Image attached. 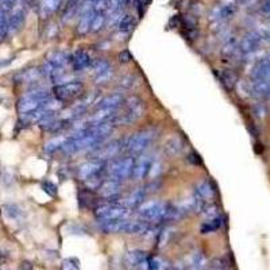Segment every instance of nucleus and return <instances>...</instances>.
<instances>
[{
    "label": "nucleus",
    "mask_w": 270,
    "mask_h": 270,
    "mask_svg": "<svg viewBox=\"0 0 270 270\" xmlns=\"http://www.w3.org/2000/svg\"><path fill=\"white\" fill-rule=\"evenodd\" d=\"M223 224V217L219 215V216H215L212 219H207L204 221L203 224L200 226V232L201 234H211V232H215L221 227Z\"/></svg>",
    "instance_id": "nucleus-25"
},
{
    "label": "nucleus",
    "mask_w": 270,
    "mask_h": 270,
    "mask_svg": "<svg viewBox=\"0 0 270 270\" xmlns=\"http://www.w3.org/2000/svg\"><path fill=\"white\" fill-rule=\"evenodd\" d=\"M111 77H112V69H110V71L106 72V73H103V75L98 76V77H96V81H98V83H107Z\"/></svg>",
    "instance_id": "nucleus-44"
},
{
    "label": "nucleus",
    "mask_w": 270,
    "mask_h": 270,
    "mask_svg": "<svg viewBox=\"0 0 270 270\" xmlns=\"http://www.w3.org/2000/svg\"><path fill=\"white\" fill-rule=\"evenodd\" d=\"M188 162H189L190 165H193V166H200V165H203L201 157H200L196 151H192V153L188 155Z\"/></svg>",
    "instance_id": "nucleus-41"
},
{
    "label": "nucleus",
    "mask_w": 270,
    "mask_h": 270,
    "mask_svg": "<svg viewBox=\"0 0 270 270\" xmlns=\"http://www.w3.org/2000/svg\"><path fill=\"white\" fill-rule=\"evenodd\" d=\"M95 216L98 217L99 221H112L127 219L130 215V209L124 207L123 204L119 203H104L95 207Z\"/></svg>",
    "instance_id": "nucleus-4"
},
{
    "label": "nucleus",
    "mask_w": 270,
    "mask_h": 270,
    "mask_svg": "<svg viewBox=\"0 0 270 270\" xmlns=\"http://www.w3.org/2000/svg\"><path fill=\"white\" fill-rule=\"evenodd\" d=\"M79 203H80L81 208H93L95 209V203H96V199H95V196L91 190L83 189L79 192Z\"/></svg>",
    "instance_id": "nucleus-27"
},
{
    "label": "nucleus",
    "mask_w": 270,
    "mask_h": 270,
    "mask_svg": "<svg viewBox=\"0 0 270 270\" xmlns=\"http://www.w3.org/2000/svg\"><path fill=\"white\" fill-rule=\"evenodd\" d=\"M147 252L143 251V250H131L126 254V261L129 263L130 266H133V267H141L145 261L147 259Z\"/></svg>",
    "instance_id": "nucleus-19"
},
{
    "label": "nucleus",
    "mask_w": 270,
    "mask_h": 270,
    "mask_svg": "<svg viewBox=\"0 0 270 270\" xmlns=\"http://www.w3.org/2000/svg\"><path fill=\"white\" fill-rule=\"evenodd\" d=\"M169 204L164 201H147L137 208V216L142 221H162Z\"/></svg>",
    "instance_id": "nucleus-5"
},
{
    "label": "nucleus",
    "mask_w": 270,
    "mask_h": 270,
    "mask_svg": "<svg viewBox=\"0 0 270 270\" xmlns=\"http://www.w3.org/2000/svg\"><path fill=\"white\" fill-rule=\"evenodd\" d=\"M50 103H52V93L44 87H36L19 99L17 110L21 116H26L42 108H46Z\"/></svg>",
    "instance_id": "nucleus-1"
},
{
    "label": "nucleus",
    "mask_w": 270,
    "mask_h": 270,
    "mask_svg": "<svg viewBox=\"0 0 270 270\" xmlns=\"http://www.w3.org/2000/svg\"><path fill=\"white\" fill-rule=\"evenodd\" d=\"M154 164V160L151 158L150 155H143V157H139L138 161L135 160V168H134L133 177L135 178H142L147 177L150 174L151 166Z\"/></svg>",
    "instance_id": "nucleus-13"
},
{
    "label": "nucleus",
    "mask_w": 270,
    "mask_h": 270,
    "mask_svg": "<svg viewBox=\"0 0 270 270\" xmlns=\"http://www.w3.org/2000/svg\"><path fill=\"white\" fill-rule=\"evenodd\" d=\"M41 186H42V189H44L50 197H57L58 189L56 184H53V182L49 181V180H44V181L41 182Z\"/></svg>",
    "instance_id": "nucleus-37"
},
{
    "label": "nucleus",
    "mask_w": 270,
    "mask_h": 270,
    "mask_svg": "<svg viewBox=\"0 0 270 270\" xmlns=\"http://www.w3.org/2000/svg\"><path fill=\"white\" fill-rule=\"evenodd\" d=\"M147 197V189L146 188H135V189L130 193L123 201L124 207H127L129 209H135L138 207H141L142 204L146 201Z\"/></svg>",
    "instance_id": "nucleus-14"
},
{
    "label": "nucleus",
    "mask_w": 270,
    "mask_h": 270,
    "mask_svg": "<svg viewBox=\"0 0 270 270\" xmlns=\"http://www.w3.org/2000/svg\"><path fill=\"white\" fill-rule=\"evenodd\" d=\"M9 34V17L7 14L0 11V42Z\"/></svg>",
    "instance_id": "nucleus-35"
},
{
    "label": "nucleus",
    "mask_w": 270,
    "mask_h": 270,
    "mask_svg": "<svg viewBox=\"0 0 270 270\" xmlns=\"http://www.w3.org/2000/svg\"><path fill=\"white\" fill-rule=\"evenodd\" d=\"M65 139L67 138H54V139H52V141H49L48 143H46V146H45V151L48 153V154H52V153H54V151H57L61 149L62 143L65 142Z\"/></svg>",
    "instance_id": "nucleus-33"
},
{
    "label": "nucleus",
    "mask_w": 270,
    "mask_h": 270,
    "mask_svg": "<svg viewBox=\"0 0 270 270\" xmlns=\"http://www.w3.org/2000/svg\"><path fill=\"white\" fill-rule=\"evenodd\" d=\"M193 195H196L199 199H201L205 204H209L212 201L213 196H215V189H213L212 182L211 181H203L200 182L199 185L196 186Z\"/></svg>",
    "instance_id": "nucleus-16"
},
{
    "label": "nucleus",
    "mask_w": 270,
    "mask_h": 270,
    "mask_svg": "<svg viewBox=\"0 0 270 270\" xmlns=\"http://www.w3.org/2000/svg\"><path fill=\"white\" fill-rule=\"evenodd\" d=\"M267 95H269V96H270V81H269V93H267Z\"/></svg>",
    "instance_id": "nucleus-46"
},
{
    "label": "nucleus",
    "mask_w": 270,
    "mask_h": 270,
    "mask_svg": "<svg viewBox=\"0 0 270 270\" xmlns=\"http://www.w3.org/2000/svg\"><path fill=\"white\" fill-rule=\"evenodd\" d=\"M217 79L220 80L221 85L227 89V91H232L235 87V83H236V77L232 72L230 71H221L216 72Z\"/></svg>",
    "instance_id": "nucleus-26"
},
{
    "label": "nucleus",
    "mask_w": 270,
    "mask_h": 270,
    "mask_svg": "<svg viewBox=\"0 0 270 270\" xmlns=\"http://www.w3.org/2000/svg\"><path fill=\"white\" fill-rule=\"evenodd\" d=\"M155 138L153 130H142L123 141V151H127L130 155H141L147 150Z\"/></svg>",
    "instance_id": "nucleus-3"
},
{
    "label": "nucleus",
    "mask_w": 270,
    "mask_h": 270,
    "mask_svg": "<svg viewBox=\"0 0 270 270\" xmlns=\"http://www.w3.org/2000/svg\"><path fill=\"white\" fill-rule=\"evenodd\" d=\"M182 150V141L178 137L170 138L164 146L165 154L168 157H176L177 154H180Z\"/></svg>",
    "instance_id": "nucleus-23"
},
{
    "label": "nucleus",
    "mask_w": 270,
    "mask_h": 270,
    "mask_svg": "<svg viewBox=\"0 0 270 270\" xmlns=\"http://www.w3.org/2000/svg\"><path fill=\"white\" fill-rule=\"evenodd\" d=\"M269 81L270 79H261V80L252 81V93L257 98H263L269 93Z\"/></svg>",
    "instance_id": "nucleus-28"
},
{
    "label": "nucleus",
    "mask_w": 270,
    "mask_h": 270,
    "mask_svg": "<svg viewBox=\"0 0 270 270\" xmlns=\"http://www.w3.org/2000/svg\"><path fill=\"white\" fill-rule=\"evenodd\" d=\"M46 61H49L54 67L62 68V69H64L67 64H71V56L65 53V52L58 50V52H53V53L50 54L49 58H48Z\"/></svg>",
    "instance_id": "nucleus-22"
},
{
    "label": "nucleus",
    "mask_w": 270,
    "mask_h": 270,
    "mask_svg": "<svg viewBox=\"0 0 270 270\" xmlns=\"http://www.w3.org/2000/svg\"><path fill=\"white\" fill-rule=\"evenodd\" d=\"M263 41L265 40L262 38L259 31H251V33L246 34V36L243 37V40L240 41L239 50L244 54L252 53V52H255V50L261 46Z\"/></svg>",
    "instance_id": "nucleus-9"
},
{
    "label": "nucleus",
    "mask_w": 270,
    "mask_h": 270,
    "mask_svg": "<svg viewBox=\"0 0 270 270\" xmlns=\"http://www.w3.org/2000/svg\"><path fill=\"white\" fill-rule=\"evenodd\" d=\"M25 19H26V11L23 9L22 6L21 7H15V9L10 13L9 17V33L10 34H15L18 33L21 29L25 25Z\"/></svg>",
    "instance_id": "nucleus-12"
},
{
    "label": "nucleus",
    "mask_w": 270,
    "mask_h": 270,
    "mask_svg": "<svg viewBox=\"0 0 270 270\" xmlns=\"http://www.w3.org/2000/svg\"><path fill=\"white\" fill-rule=\"evenodd\" d=\"M134 168H135V157L133 155H127L123 158H114L106 164L107 178L122 182L123 180L133 177Z\"/></svg>",
    "instance_id": "nucleus-2"
},
{
    "label": "nucleus",
    "mask_w": 270,
    "mask_h": 270,
    "mask_svg": "<svg viewBox=\"0 0 270 270\" xmlns=\"http://www.w3.org/2000/svg\"><path fill=\"white\" fill-rule=\"evenodd\" d=\"M106 172V162L103 161H96L91 160L88 162H85L79 168V177L80 180L85 181L87 178L92 177L95 174H99V173Z\"/></svg>",
    "instance_id": "nucleus-10"
},
{
    "label": "nucleus",
    "mask_w": 270,
    "mask_h": 270,
    "mask_svg": "<svg viewBox=\"0 0 270 270\" xmlns=\"http://www.w3.org/2000/svg\"><path fill=\"white\" fill-rule=\"evenodd\" d=\"M62 0H42L40 5V13L41 15L46 18L52 14H54L60 7H61Z\"/></svg>",
    "instance_id": "nucleus-24"
},
{
    "label": "nucleus",
    "mask_w": 270,
    "mask_h": 270,
    "mask_svg": "<svg viewBox=\"0 0 270 270\" xmlns=\"http://www.w3.org/2000/svg\"><path fill=\"white\" fill-rule=\"evenodd\" d=\"M134 25H135V21H134L133 17L131 15H124V17L120 18L119 23H118V29L124 34H127V33L133 30Z\"/></svg>",
    "instance_id": "nucleus-30"
},
{
    "label": "nucleus",
    "mask_w": 270,
    "mask_h": 270,
    "mask_svg": "<svg viewBox=\"0 0 270 270\" xmlns=\"http://www.w3.org/2000/svg\"><path fill=\"white\" fill-rule=\"evenodd\" d=\"M213 270H223V269H213Z\"/></svg>",
    "instance_id": "nucleus-48"
},
{
    "label": "nucleus",
    "mask_w": 270,
    "mask_h": 270,
    "mask_svg": "<svg viewBox=\"0 0 270 270\" xmlns=\"http://www.w3.org/2000/svg\"><path fill=\"white\" fill-rule=\"evenodd\" d=\"M134 80H135V77H134V76L127 75V76H124V77H122V79H120L119 84L118 85H119L120 88L126 91V89H130L131 87H133L134 83H135Z\"/></svg>",
    "instance_id": "nucleus-39"
},
{
    "label": "nucleus",
    "mask_w": 270,
    "mask_h": 270,
    "mask_svg": "<svg viewBox=\"0 0 270 270\" xmlns=\"http://www.w3.org/2000/svg\"><path fill=\"white\" fill-rule=\"evenodd\" d=\"M236 11V6L235 3H227V5H221L213 11V21L217 22H226L232 17Z\"/></svg>",
    "instance_id": "nucleus-17"
},
{
    "label": "nucleus",
    "mask_w": 270,
    "mask_h": 270,
    "mask_svg": "<svg viewBox=\"0 0 270 270\" xmlns=\"http://www.w3.org/2000/svg\"><path fill=\"white\" fill-rule=\"evenodd\" d=\"M124 103V96L122 93H111L107 95L96 104L98 110H118Z\"/></svg>",
    "instance_id": "nucleus-15"
},
{
    "label": "nucleus",
    "mask_w": 270,
    "mask_h": 270,
    "mask_svg": "<svg viewBox=\"0 0 270 270\" xmlns=\"http://www.w3.org/2000/svg\"><path fill=\"white\" fill-rule=\"evenodd\" d=\"M182 34H184V37H185L186 40L195 41L196 38L199 37V31L196 30V29H192V30H185Z\"/></svg>",
    "instance_id": "nucleus-43"
},
{
    "label": "nucleus",
    "mask_w": 270,
    "mask_h": 270,
    "mask_svg": "<svg viewBox=\"0 0 270 270\" xmlns=\"http://www.w3.org/2000/svg\"><path fill=\"white\" fill-rule=\"evenodd\" d=\"M120 188H122V182L107 178V180H104V181L102 182V185L99 186V190H100L103 197L108 200V203H112L114 199L119 197Z\"/></svg>",
    "instance_id": "nucleus-11"
},
{
    "label": "nucleus",
    "mask_w": 270,
    "mask_h": 270,
    "mask_svg": "<svg viewBox=\"0 0 270 270\" xmlns=\"http://www.w3.org/2000/svg\"><path fill=\"white\" fill-rule=\"evenodd\" d=\"M61 270H80L79 265H77V262L75 259H71V258H68V259H64L61 262Z\"/></svg>",
    "instance_id": "nucleus-40"
},
{
    "label": "nucleus",
    "mask_w": 270,
    "mask_h": 270,
    "mask_svg": "<svg viewBox=\"0 0 270 270\" xmlns=\"http://www.w3.org/2000/svg\"><path fill=\"white\" fill-rule=\"evenodd\" d=\"M18 0H0V11L9 15L15 7H17Z\"/></svg>",
    "instance_id": "nucleus-38"
},
{
    "label": "nucleus",
    "mask_w": 270,
    "mask_h": 270,
    "mask_svg": "<svg viewBox=\"0 0 270 270\" xmlns=\"http://www.w3.org/2000/svg\"><path fill=\"white\" fill-rule=\"evenodd\" d=\"M5 213L6 216H9L10 219H18L22 215V211H21V208H19L17 204H6Z\"/></svg>",
    "instance_id": "nucleus-34"
},
{
    "label": "nucleus",
    "mask_w": 270,
    "mask_h": 270,
    "mask_svg": "<svg viewBox=\"0 0 270 270\" xmlns=\"http://www.w3.org/2000/svg\"><path fill=\"white\" fill-rule=\"evenodd\" d=\"M92 57L84 49L76 50L75 53L71 56V67L75 72L87 71L92 65Z\"/></svg>",
    "instance_id": "nucleus-8"
},
{
    "label": "nucleus",
    "mask_w": 270,
    "mask_h": 270,
    "mask_svg": "<svg viewBox=\"0 0 270 270\" xmlns=\"http://www.w3.org/2000/svg\"><path fill=\"white\" fill-rule=\"evenodd\" d=\"M205 267V258H204L203 252H195L189 262L190 270H203Z\"/></svg>",
    "instance_id": "nucleus-32"
},
{
    "label": "nucleus",
    "mask_w": 270,
    "mask_h": 270,
    "mask_svg": "<svg viewBox=\"0 0 270 270\" xmlns=\"http://www.w3.org/2000/svg\"><path fill=\"white\" fill-rule=\"evenodd\" d=\"M172 266L168 261L160 257H147L145 263L139 267V270H170Z\"/></svg>",
    "instance_id": "nucleus-18"
},
{
    "label": "nucleus",
    "mask_w": 270,
    "mask_h": 270,
    "mask_svg": "<svg viewBox=\"0 0 270 270\" xmlns=\"http://www.w3.org/2000/svg\"><path fill=\"white\" fill-rule=\"evenodd\" d=\"M106 25V15L104 13H95L92 18V23H91V31L92 33H99Z\"/></svg>",
    "instance_id": "nucleus-31"
},
{
    "label": "nucleus",
    "mask_w": 270,
    "mask_h": 270,
    "mask_svg": "<svg viewBox=\"0 0 270 270\" xmlns=\"http://www.w3.org/2000/svg\"><path fill=\"white\" fill-rule=\"evenodd\" d=\"M41 75H42L41 69L30 68V69H26V71H22L21 73H18L15 80H17V83H34V81L40 79Z\"/></svg>",
    "instance_id": "nucleus-21"
},
{
    "label": "nucleus",
    "mask_w": 270,
    "mask_h": 270,
    "mask_svg": "<svg viewBox=\"0 0 270 270\" xmlns=\"http://www.w3.org/2000/svg\"><path fill=\"white\" fill-rule=\"evenodd\" d=\"M119 62H122V64H129V62L133 61V56H131V53H130V50H122L119 53Z\"/></svg>",
    "instance_id": "nucleus-42"
},
{
    "label": "nucleus",
    "mask_w": 270,
    "mask_h": 270,
    "mask_svg": "<svg viewBox=\"0 0 270 270\" xmlns=\"http://www.w3.org/2000/svg\"><path fill=\"white\" fill-rule=\"evenodd\" d=\"M93 15H95V13L92 11V9L83 13V15H81L80 18V22L77 25V34L80 37L88 34L89 31H91V23H92Z\"/></svg>",
    "instance_id": "nucleus-20"
},
{
    "label": "nucleus",
    "mask_w": 270,
    "mask_h": 270,
    "mask_svg": "<svg viewBox=\"0 0 270 270\" xmlns=\"http://www.w3.org/2000/svg\"><path fill=\"white\" fill-rule=\"evenodd\" d=\"M91 2H93V3H95V2H98V0H91Z\"/></svg>",
    "instance_id": "nucleus-47"
},
{
    "label": "nucleus",
    "mask_w": 270,
    "mask_h": 270,
    "mask_svg": "<svg viewBox=\"0 0 270 270\" xmlns=\"http://www.w3.org/2000/svg\"><path fill=\"white\" fill-rule=\"evenodd\" d=\"M122 151H123V141H114L104 146L96 147V150L92 154V160L106 162L107 160H114Z\"/></svg>",
    "instance_id": "nucleus-7"
},
{
    "label": "nucleus",
    "mask_w": 270,
    "mask_h": 270,
    "mask_svg": "<svg viewBox=\"0 0 270 270\" xmlns=\"http://www.w3.org/2000/svg\"><path fill=\"white\" fill-rule=\"evenodd\" d=\"M91 68L93 69L95 76L98 77V76L103 75V73H106V72L110 71L111 65L110 62L107 61V60H104V58H98V60H93Z\"/></svg>",
    "instance_id": "nucleus-29"
},
{
    "label": "nucleus",
    "mask_w": 270,
    "mask_h": 270,
    "mask_svg": "<svg viewBox=\"0 0 270 270\" xmlns=\"http://www.w3.org/2000/svg\"><path fill=\"white\" fill-rule=\"evenodd\" d=\"M267 2H270V0H267Z\"/></svg>",
    "instance_id": "nucleus-49"
},
{
    "label": "nucleus",
    "mask_w": 270,
    "mask_h": 270,
    "mask_svg": "<svg viewBox=\"0 0 270 270\" xmlns=\"http://www.w3.org/2000/svg\"><path fill=\"white\" fill-rule=\"evenodd\" d=\"M180 22H181L182 27H185V30H192L197 26V19L195 15H184L180 19Z\"/></svg>",
    "instance_id": "nucleus-36"
},
{
    "label": "nucleus",
    "mask_w": 270,
    "mask_h": 270,
    "mask_svg": "<svg viewBox=\"0 0 270 270\" xmlns=\"http://www.w3.org/2000/svg\"><path fill=\"white\" fill-rule=\"evenodd\" d=\"M53 95L60 103L73 102L84 95V85L80 81H69L65 84H58L53 88Z\"/></svg>",
    "instance_id": "nucleus-6"
},
{
    "label": "nucleus",
    "mask_w": 270,
    "mask_h": 270,
    "mask_svg": "<svg viewBox=\"0 0 270 270\" xmlns=\"http://www.w3.org/2000/svg\"><path fill=\"white\" fill-rule=\"evenodd\" d=\"M261 11L263 15H266V17H269L270 18V2H266L265 5L262 6Z\"/></svg>",
    "instance_id": "nucleus-45"
}]
</instances>
